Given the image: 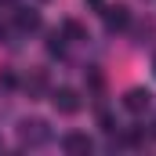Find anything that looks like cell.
<instances>
[{
  "instance_id": "obj_14",
  "label": "cell",
  "mask_w": 156,
  "mask_h": 156,
  "mask_svg": "<svg viewBox=\"0 0 156 156\" xmlns=\"http://www.w3.org/2000/svg\"><path fill=\"white\" fill-rule=\"evenodd\" d=\"M153 66H156V58H153Z\"/></svg>"
},
{
  "instance_id": "obj_9",
  "label": "cell",
  "mask_w": 156,
  "mask_h": 156,
  "mask_svg": "<svg viewBox=\"0 0 156 156\" xmlns=\"http://www.w3.org/2000/svg\"><path fill=\"white\" fill-rule=\"evenodd\" d=\"M62 47H66V37H62V29H55V33L47 37V51H51V55H62Z\"/></svg>"
},
{
  "instance_id": "obj_5",
  "label": "cell",
  "mask_w": 156,
  "mask_h": 156,
  "mask_svg": "<svg viewBox=\"0 0 156 156\" xmlns=\"http://www.w3.org/2000/svg\"><path fill=\"white\" fill-rule=\"evenodd\" d=\"M62 149H66L69 156H87L91 149H94V142H91L87 134H80V131H73V134H66V138H62Z\"/></svg>"
},
{
  "instance_id": "obj_8",
  "label": "cell",
  "mask_w": 156,
  "mask_h": 156,
  "mask_svg": "<svg viewBox=\"0 0 156 156\" xmlns=\"http://www.w3.org/2000/svg\"><path fill=\"white\" fill-rule=\"evenodd\" d=\"M62 37H69V40H83V37H87V29H83L80 22H66V26H62Z\"/></svg>"
},
{
  "instance_id": "obj_2",
  "label": "cell",
  "mask_w": 156,
  "mask_h": 156,
  "mask_svg": "<svg viewBox=\"0 0 156 156\" xmlns=\"http://www.w3.org/2000/svg\"><path fill=\"white\" fill-rule=\"evenodd\" d=\"M102 22H105V29H109V33H120V29H127V26H131V11H127L123 4H113V7H105V11H102Z\"/></svg>"
},
{
  "instance_id": "obj_12",
  "label": "cell",
  "mask_w": 156,
  "mask_h": 156,
  "mask_svg": "<svg viewBox=\"0 0 156 156\" xmlns=\"http://www.w3.org/2000/svg\"><path fill=\"white\" fill-rule=\"evenodd\" d=\"M4 37H7V26H4V22H0V40H4Z\"/></svg>"
},
{
  "instance_id": "obj_3",
  "label": "cell",
  "mask_w": 156,
  "mask_h": 156,
  "mask_svg": "<svg viewBox=\"0 0 156 156\" xmlns=\"http://www.w3.org/2000/svg\"><path fill=\"white\" fill-rule=\"evenodd\" d=\"M51 102H55V109H58V113H66V116L80 113V94L73 91V87H58V91L51 94Z\"/></svg>"
},
{
  "instance_id": "obj_1",
  "label": "cell",
  "mask_w": 156,
  "mask_h": 156,
  "mask_svg": "<svg viewBox=\"0 0 156 156\" xmlns=\"http://www.w3.org/2000/svg\"><path fill=\"white\" fill-rule=\"evenodd\" d=\"M18 142L29 145V149H40V145L51 142V127H47L44 120H22V123H18Z\"/></svg>"
},
{
  "instance_id": "obj_11",
  "label": "cell",
  "mask_w": 156,
  "mask_h": 156,
  "mask_svg": "<svg viewBox=\"0 0 156 156\" xmlns=\"http://www.w3.org/2000/svg\"><path fill=\"white\" fill-rule=\"evenodd\" d=\"M98 123H102V131H105V134H116V120H113V113H102Z\"/></svg>"
},
{
  "instance_id": "obj_13",
  "label": "cell",
  "mask_w": 156,
  "mask_h": 156,
  "mask_svg": "<svg viewBox=\"0 0 156 156\" xmlns=\"http://www.w3.org/2000/svg\"><path fill=\"white\" fill-rule=\"evenodd\" d=\"M153 134H156V123H153Z\"/></svg>"
},
{
  "instance_id": "obj_10",
  "label": "cell",
  "mask_w": 156,
  "mask_h": 156,
  "mask_svg": "<svg viewBox=\"0 0 156 156\" xmlns=\"http://www.w3.org/2000/svg\"><path fill=\"white\" fill-rule=\"evenodd\" d=\"M44 87H47V76H44V73H33V76L26 80V91H33V94L44 91Z\"/></svg>"
},
{
  "instance_id": "obj_7",
  "label": "cell",
  "mask_w": 156,
  "mask_h": 156,
  "mask_svg": "<svg viewBox=\"0 0 156 156\" xmlns=\"http://www.w3.org/2000/svg\"><path fill=\"white\" fill-rule=\"evenodd\" d=\"M153 33H156V22H153V18L138 22V26H134V44H149V40H153Z\"/></svg>"
},
{
  "instance_id": "obj_6",
  "label": "cell",
  "mask_w": 156,
  "mask_h": 156,
  "mask_svg": "<svg viewBox=\"0 0 156 156\" xmlns=\"http://www.w3.org/2000/svg\"><path fill=\"white\" fill-rule=\"evenodd\" d=\"M15 26H18V33H37L40 29V15L33 7H18L15 11Z\"/></svg>"
},
{
  "instance_id": "obj_4",
  "label": "cell",
  "mask_w": 156,
  "mask_h": 156,
  "mask_svg": "<svg viewBox=\"0 0 156 156\" xmlns=\"http://www.w3.org/2000/svg\"><path fill=\"white\" fill-rule=\"evenodd\" d=\"M149 105H153V94H149L145 87H131V91L123 94V109H127V113H134V116H138V113H145Z\"/></svg>"
}]
</instances>
